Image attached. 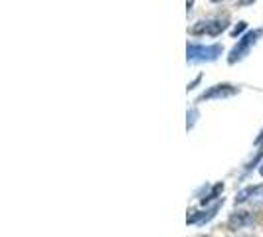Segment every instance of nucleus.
I'll list each match as a JSON object with an SVG mask.
<instances>
[{"label": "nucleus", "instance_id": "f257e3e1", "mask_svg": "<svg viewBox=\"0 0 263 237\" xmlns=\"http://www.w3.org/2000/svg\"><path fill=\"white\" fill-rule=\"evenodd\" d=\"M224 52V48L220 44H212V46H204V44H188L186 48V60L188 64H204V62H216Z\"/></svg>", "mask_w": 263, "mask_h": 237}, {"label": "nucleus", "instance_id": "f8f14e48", "mask_svg": "<svg viewBox=\"0 0 263 237\" xmlns=\"http://www.w3.org/2000/svg\"><path fill=\"white\" fill-rule=\"evenodd\" d=\"M212 2H220V0H212Z\"/></svg>", "mask_w": 263, "mask_h": 237}, {"label": "nucleus", "instance_id": "20e7f679", "mask_svg": "<svg viewBox=\"0 0 263 237\" xmlns=\"http://www.w3.org/2000/svg\"><path fill=\"white\" fill-rule=\"evenodd\" d=\"M237 91H239V89L234 87V85L222 83V85H214V87H210L208 91H204L196 101L200 103V101H206V99H226V97H234Z\"/></svg>", "mask_w": 263, "mask_h": 237}, {"label": "nucleus", "instance_id": "f03ea898", "mask_svg": "<svg viewBox=\"0 0 263 237\" xmlns=\"http://www.w3.org/2000/svg\"><path fill=\"white\" fill-rule=\"evenodd\" d=\"M263 36V30L261 28H257V30H251V32H248L246 36H241V38L237 40V44L232 48V52H230V55H228V64L230 66H234L236 62H241L248 53H250V50L257 44V40Z\"/></svg>", "mask_w": 263, "mask_h": 237}, {"label": "nucleus", "instance_id": "9d476101", "mask_svg": "<svg viewBox=\"0 0 263 237\" xmlns=\"http://www.w3.org/2000/svg\"><path fill=\"white\" fill-rule=\"evenodd\" d=\"M255 145H263V131H261V134L255 139Z\"/></svg>", "mask_w": 263, "mask_h": 237}, {"label": "nucleus", "instance_id": "1a4fd4ad", "mask_svg": "<svg viewBox=\"0 0 263 237\" xmlns=\"http://www.w3.org/2000/svg\"><path fill=\"white\" fill-rule=\"evenodd\" d=\"M246 28H248V24H246V22H239V24H237V26L232 30V36H234V38H236V36H239V34H241Z\"/></svg>", "mask_w": 263, "mask_h": 237}, {"label": "nucleus", "instance_id": "39448f33", "mask_svg": "<svg viewBox=\"0 0 263 237\" xmlns=\"http://www.w3.org/2000/svg\"><path fill=\"white\" fill-rule=\"evenodd\" d=\"M250 224H251L250 211H236V213H232L230 220H228V227H230V229H241V227H246V225H250Z\"/></svg>", "mask_w": 263, "mask_h": 237}, {"label": "nucleus", "instance_id": "423d86ee", "mask_svg": "<svg viewBox=\"0 0 263 237\" xmlns=\"http://www.w3.org/2000/svg\"><path fill=\"white\" fill-rule=\"evenodd\" d=\"M255 188H257V186H248V188H243L236 196V204H243V202H248L250 198L255 196Z\"/></svg>", "mask_w": 263, "mask_h": 237}, {"label": "nucleus", "instance_id": "7ed1b4c3", "mask_svg": "<svg viewBox=\"0 0 263 237\" xmlns=\"http://www.w3.org/2000/svg\"><path fill=\"white\" fill-rule=\"evenodd\" d=\"M226 28H228V20L222 18H214V20H206V22H198L196 26L192 28V34L200 36V34H206V36H218L222 34Z\"/></svg>", "mask_w": 263, "mask_h": 237}, {"label": "nucleus", "instance_id": "9b49d317", "mask_svg": "<svg viewBox=\"0 0 263 237\" xmlns=\"http://www.w3.org/2000/svg\"><path fill=\"white\" fill-rule=\"evenodd\" d=\"M259 174H261V176H263V166H261V168H259Z\"/></svg>", "mask_w": 263, "mask_h": 237}, {"label": "nucleus", "instance_id": "0eeeda50", "mask_svg": "<svg viewBox=\"0 0 263 237\" xmlns=\"http://www.w3.org/2000/svg\"><path fill=\"white\" fill-rule=\"evenodd\" d=\"M196 118H198V111L196 109H190V111H188V125H186V127H188V131L196 125Z\"/></svg>", "mask_w": 263, "mask_h": 237}, {"label": "nucleus", "instance_id": "6e6552de", "mask_svg": "<svg viewBox=\"0 0 263 237\" xmlns=\"http://www.w3.org/2000/svg\"><path fill=\"white\" fill-rule=\"evenodd\" d=\"M263 156V148L261 150H257V154H255V158H251L250 162H248V164H246V170H251V168H253V164H257V162H259V158Z\"/></svg>", "mask_w": 263, "mask_h": 237}, {"label": "nucleus", "instance_id": "ddd939ff", "mask_svg": "<svg viewBox=\"0 0 263 237\" xmlns=\"http://www.w3.org/2000/svg\"><path fill=\"white\" fill-rule=\"evenodd\" d=\"M202 237H204V235H202Z\"/></svg>", "mask_w": 263, "mask_h": 237}]
</instances>
